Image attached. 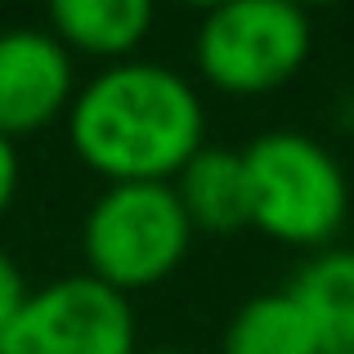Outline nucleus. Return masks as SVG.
I'll list each match as a JSON object with an SVG mask.
<instances>
[{"label":"nucleus","instance_id":"nucleus-1","mask_svg":"<svg viewBox=\"0 0 354 354\" xmlns=\"http://www.w3.org/2000/svg\"><path fill=\"white\" fill-rule=\"evenodd\" d=\"M63 121L77 162L108 184H171L207 144L202 90L144 54L81 81Z\"/></svg>","mask_w":354,"mask_h":354},{"label":"nucleus","instance_id":"nucleus-2","mask_svg":"<svg viewBox=\"0 0 354 354\" xmlns=\"http://www.w3.org/2000/svg\"><path fill=\"white\" fill-rule=\"evenodd\" d=\"M247 220L269 242L328 251L350 216V175L305 130H265L242 148Z\"/></svg>","mask_w":354,"mask_h":354},{"label":"nucleus","instance_id":"nucleus-3","mask_svg":"<svg viewBox=\"0 0 354 354\" xmlns=\"http://www.w3.org/2000/svg\"><path fill=\"white\" fill-rule=\"evenodd\" d=\"M193 238L171 184H108L81 220V274L135 301L180 274Z\"/></svg>","mask_w":354,"mask_h":354},{"label":"nucleus","instance_id":"nucleus-4","mask_svg":"<svg viewBox=\"0 0 354 354\" xmlns=\"http://www.w3.org/2000/svg\"><path fill=\"white\" fill-rule=\"evenodd\" d=\"M314 54V18L287 0H225L193 32L198 81L234 99L292 86Z\"/></svg>","mask_w":354,"mask_h":354},{"label":"nucleus","instance_id":"nucleus-5","mask_svg":"<svg viewBox=\"0 0 354 354\" xmlns=\"http://www.w3.org/2000/svg\"><path fill=\"white\" fill-rule=\"evenodd\" d=\"M0 354H139L135 301L90 274L54 278L32 287L0 332Z\"/></svg>","mask_w":354,"mask_h":354},{"label":"nucleus","instance_id":"nucleus-6","mask_svg":"<svg viewBox=\"0 0 354 354\" xmlns=\"http://www.w3.org/2000/svg\"><path fill=\"white\" fill-rule=\"evenodd\" d=\"M77 59L45 27L0 32V135L18 144L68 117L77 99Z\"/></svg>","mask_w":354,"mask_h":354},{"label":"nucleus","instance_id":"nucleus-7","mask_svg":"<svg viewBox=\"0 0 354 354\" xmlns=\"http://www.w3.org/2000/svg\"><path fill=\"white\" fill-rule=\"evenodd\" d=\"M153 23L157 0H45V32L72 59H95L99 68L139 59Z\"/></svg>","mask_w":354,"mask_h":354},{"label":"nucleus","instance_id":"nucleus-8","mask_svg":"<svg viewBox=\"0 0 354 354\" xmlns=\"http://www.w3.org/2000/svg\"><path fill=\"white\" fill-rule=\"evenodd\" d=\"M193 234L229 238L251 229L247 220V171H242V148L202 144L184 162V171L171 180Z\"/></svg>","mask_w":354,"mask_h":354},{"label":"nucleus","instance_id":"nucleus-9","mask_svg":"<svg viewBox=\"0 0 354 354\" xmlns=\"http://www.w3.org/2000/svg\"><path fill=\"white\" fill-rule=\"evenodd\" d=\"M287 292L310 314L319 354H354V247L314 251Z\"/></svg>","mask_w":354,"mask_h":354},{"label":"nucleus","instance_id":"nucleus-10","mask_svg":"<svg viewBox=\"0 0 354 354\" xmlns=\"http://www.w3.org/2000/svg\"><path fill=\"white\" fill-rule=\"evenodd\" d=\"M220 354H319V337L292 292H256L229 314Z\"/></svg>","mask_w":354,"mask_h":354},{"label":"nucleus","instance_id":"nucleus-11","mask_svg":"<svg viewBox=\"0 0 354 354\" xmlns=\"http://www.w3.org/2000/svg\"><path fill=\"white\" fill-rule=\"evenodd\" d=\"M27 296H32V287H27V274L18 269V260L9 256L5 247H0V332L14 323V314L27 305Z\"/></svg>","mask_w":354,"mask_h":354},{"label":"nucleus","instance_id":"nucleus-12","mask_svg":"<svg viewBox=\"0 0 354 354\" xmlns=\"http://www.w3.org/2000/svg\"><path fill=\"white\" fill-rule=\"evenodd\" d=\"M18 184H23V157H18V144L9 135H0V216L14 207Z\"/></svg>","mask_w":354,"mask_h":354},{"label":"nucleus","instance_id":"nucleus-13","mask_svg":"<svg viewBox=\"0 0 354 354\" xmlns=\"http://www.w3.org/2000/svg\"><path fill=\"white\" fill-rule=\"evenodd\" d=\"M337 126L341 130H354V86L346 90V99L337 104Z\"/></svg>","mask_w":354,"mask_h":354},{"label":"nucleus","instance_id":"nucleus-14","mask_svg":"<svg viewBox=\"0 0 354 354\" xmlns=\"http://www.w3.org/2000/svg\"><path fill=\"white\" fill-rule=\"evenodd\" d=\"M287 5H296L301 14H323V9H337V5H346V0H287Z\"/></svg>","mask_w":354,"mask_h":354},{"label":"nucleus","instance_id":"nucleus-15","mask_svg":"<svg viewBox=\"0 0 354 354\" xmlns=\"http://www.w3.org/2000/svg\"><path fill=\"white\" fill-rule=\"evenodd\" d=\"M175 5H184V9H198V14H207V9L225 5V0H175Z\"/></svg>","mask_w":354,"mask_h":354},{"label":"nucleus","instance_id":"nucleus-16","mask_svg":"<svg viewBox=\"0 0 354 354\" xmlns=\"http://www.w3.org/2000/svg\"><path fill=\"white\" fill-rule=\"evenodd\" d=\"M148 354H189V350H175V346H157V350H148Z\"/></svg>","mask_w":354,"mask_h":354}]
</instances>
